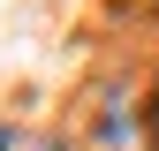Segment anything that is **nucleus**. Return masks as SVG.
<instances>
[{"label": "nucleus", "instance_id": "obj_1", "mask_svg": "<svg viewBox=\"0 0 159 151\" xmlns=\"http://www.w3.org/2000/svg\"><path fill=\"white\" fill-rule=\"evenodd\" d=\"M0 151H8V136H0Z\"/></svg>", "mask_w": 159, "mask_h": 151}]
</instances>
